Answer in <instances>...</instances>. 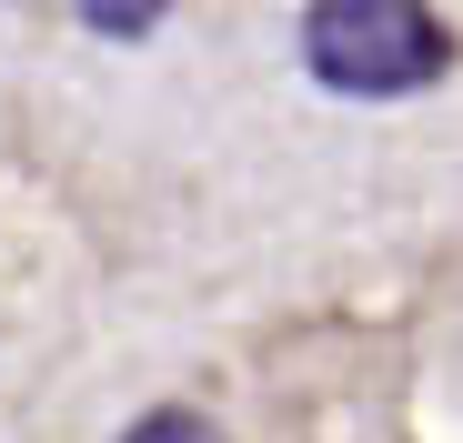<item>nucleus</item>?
Here are the masks:
<instances>
[{
  "mask_svg": "<svg viewBox=\"0 0 463 443\" xmlns=\"http://www.w3.org/2000/svg\"><path fill=\"white\" fill-rule=\"evenodd\" d=\"M443 21L413 11V0H323L302 11V61H313L323 91H353V101H393V91H423L443 71Z\"/></svg>",
  "mask_w": 463,
  "mask_h": 443,
  "instance_id": "f257e3e1",
  "label": "nucleus"
},
{
  "mask_svg": "<svg viewBox=\"0 0 463 443\" xmlns=\"http://www.w3.org/2000/svg\"><path fill=\"white\" fill-rule=\"evenodd\" d=\"M121 443H222V433H212L202 413H141V423H131Z\"/></svg>",
  "mask_w": 463,
  "mask_h": 443,
  "instance_id": "f03ea898",
  "label": "nucleus"
},
{
  "mask_svg": "<svg viewBox=\"0 0 463 443\" xmlns=\"http://www.w3.org/2000/svg\"><path fill=\"white\" fill-rule=\"evenodd\" d=\"M81 21H91L101 41H111V31H121V41H141V31H151V21H162V11H111V0H101V11H81Z\"/></svg>",
  "mask_w": 463,
  "mask_h": 443,
  "instance_id": "7ed1b4c3",
  "label": "nucleus"
}]
</instances>
